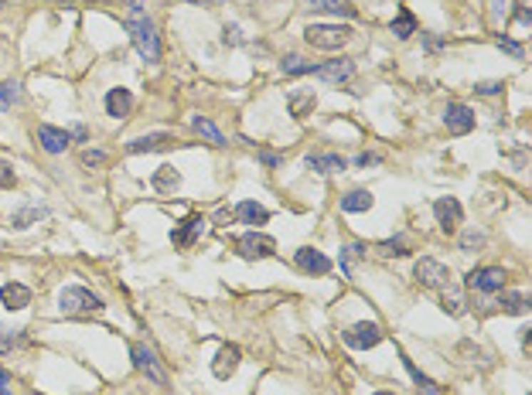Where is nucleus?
I'll return each mask as SVG.
<instances>
[{
  "label": "nucleus",
  "instance_id": "obj_14",
  "mask_svg": "<svg viewBox=\"0 0 532 395\" xmlns=\"http://www.w3.org/2000/svg\"><path fill=\"white\" fill-rule=\"evenodd\" d=\"M38 143L45 147L48 153H62L68 143H72V133L68 130H58V126H38Z\"/></svg>",
  "mask_w": 532,
  "mask_h": 395
},
{
  "label": "nucleus",
  "instance_id": "obj_47",
  "mask_svg": "<svg viewBox=\"0 0 532 395\" xmlns=\"http://www.w3.org/2000/svg\"><path fill=\"white\" fill-rule=\"evenodd\" d=\"M501 11H505V0H495V11H491V14H495V21L501 17Z\"/></svg>",
  "mask_w": 532,
  "mask_h": 395
},
{
  "label": "nucleus",
  "instance_id": "obj_8",
  "mask_svg": "<svg viewBox=\"0 0 532 395\" xmlns=\"http://www.w3.org/2000/svg\"><path fill=\"white\" fill-rule=\"evenodd\" d=\"M468 287L478 293H498L505 287V270L501 266H485V270H471L468 273Z\"/></svg>",
  "mask_w": 532,
  "mask_h": 395
},
{
  "label": "nucleus",
  "instance_id": "obj_31",
  "mask_svg": "<svg viewBox=\"0 0 532 395\" xmlns=\"http://www.w3.org/2000/svg\"><path fill=\"white\" fill-rule=\"evenodd\" d=\"M14 103H21V89H17L14 82H0V106H14Z\"/></svg>",
  "mask_w": 532,
  "mask_h": 395
},
{
  "label": "nucleus",
  "instance_id": "obj_16",
  "mask_svg": "<svg viewBox=\"0 0 532 395\" xmlns=\"http://www.w3.org/2000/svg\"><path fill=\"white\" fill-rule=\"evenodd\" d=\"M174 137L171 133H147V137H137L126 143V150L130 153H154V150H164V147H171Z\"/></svg>",
  "mask_w": 532,
  "mask_h": 395
},
{
  "label": "nucleus",
  "instance_id": "obj_5",
  "mask_svg": "<svg viewBox=\"0 0 532 395\" xmlns=\"http://www.w3.org/2000/svg\"><path fill=\"white\" fill-rule=\"evenodd\" d=\"M239 256L242 259H266V256H277V242L263 235V232H246V235H239Z\"/></svg>",
  "mask_w": 532,
  "mask_h": 395
},
{
  "label": "nucleus",
  "instance_id": "obj_12",
  "mask_svg": "<svg viewBox=\"0 0 532 395\" xmlns=\"http://www.w3.org/2000/svg\"><path fill=\"white\" fill-rule=\"evenodd\" d=\"M205 232V218L202 215H188L181 225L171 232V242L178 245V249H188V245H195V239Z\"/></svg>",
  "mask_w": 532,
  "mask_h": 395
},
{
  "label": "nucleus",
  "instance_id": "obj_33",
  "mask_svg": "<svg viewBox=\"0 0 532 395\" xmlns=\"http://www.w3.org/2000/svg\"><path fill=\"white\" fill-rule=\"evenodd\" d=\"M283 76H311V65L300 58H287L283 61Z\"/></svg>",
  "mask_w": 532,
  "mask_h": 395
},
{
  "label": "nucleus",
  "instance_id": "obj_24",
  "mask_svg": "<svg viewBox=\"0 0 532 395\" xmlns=\"http://www.w3.org/2000/svg\"><path fill=\"white\" fill-rule=\"evenodd\" d=\"M307 11H328V14H344V17H355V7H348L344 0H300Z\"/></svg>",
  "mask_w": 532,
  "mask_h": 395
},
{
  "label": "nucleus",
  "instance_id": "obj_27",
  "mask_svg": "<svg viewBox=\"0 0 532 395\" xmlns=\"http://www.w3.org/2000/svg\"><path fill=\"white\" fill-rule=\"evenodd\" d=\"M392 34H396V38H409V34H416V21H413V14H409L406 7H403L399 17L392 21Z\"/></svg>",
  "mask_w": 532,
  "mask_h": 395
},
{
  "label": "nucleus",
  "instance_id": "obj_28",
  "mask_svg": "<svg viewBox=\"0 0 532 395\" xmlns=\"http://www.w3.org/2000/svg\"><path fill=\"white\" fill-rule=\"evenodd\" d=\"M38 218H45V208H38V205H31V208H24V212H17L14 218H11V225L14 228H28L31 222H38Z\"/></svg>",
  "mask_w": 532,
  "mask_h": 395
},
{
  "label": "nucleus",
  "instance_id": "obj_9",
  "mask_svg": "<svg viewBox=\"0 0 532 395\" xmlns=\"http://www.w3.org/2000/svg\"><path fill=\"white\" fill-rule=\"evenodd\" d=\"M294 262H297L300 273H311V276H324L331 273V259L324 256V252H317V249H311V245H304L297 256H294Z\"/></svg>",
  "mask_w": 532,
  "mask_h": 395
},
{
  "label": "nucleus",
  "instance_id": "obj_41",
  "mask_svg": "<svg viewBox=\"0 0 532 395\" xmlns=\"http://www.w3.org/2000/svg\"><path fill=\"white\" fill-rule=\"evenodd\" d=\"M355 164H359V168H369V164H379V157H376V153H359V157H355Z\"/></svg>",
  "mask_w": 532,
  "mask_h": 395
},
{
  "label": "nucleus",
  "instance_id": "obj_11",
  "mask_svg": "<svg viewBox=\"0 0 532 395\" xmlns=\"http://www.w3.org/2000/svg\"><path fill=\"white\" fill-rule=\"evenodd\" d=\"M130 354H133V365L140 368L147 379L157 381V385H164V368L157 365V354L147 348V344H133V348H130Z\"/></svg>",
  "mask_w": 532,
  "mask_h": 395
},
{
  "label": "nucleus",
  "instance_id": "obj_32",
  "mask_svg": "<svg viewBox=\"0 0 532 395\" xmlns=\"http://www.w3.org/2000/svg\"><path fill=\"white\" fill-rule=\"evenodd\" d=\"M379 252L382 256H406L409 245H406V239H389V242H379Z\"/></svg>",
  "mask_w": 532,
  "mask_h": 395
},
{
  "label": "nucleus",
  "instance_id": "obj_4",
  "mask_svg": "<svg viewBox=\"0 0 532 395\" xmlns=\"http://www.w3.org/2000/svg\"><path fill=\"white\" fill-rule=\"evenodd\" d=\"M413 276H416V283L426 289H444L451 283V270H447L444 262H437V259H420L416 270H413Z\"/></svg>",
  "mask_w": 532,
  "mask_h": 395
},
{
  "label": "nucleus",
  "instance_id": "obj_35",
  "mask_svg": "<svg viewBox=\"0 0 532 395\" xmlns=\"http://www.w3.org/2000/svg\"><path fill=\"white\" fill-rule=\"evenodd\" d=\"M481 245H485V235H481V232H464V235H461V249H464V252L481 249Z\"/></svg>",
  "mask_w": 532,
  "mask_h": 395
},
{
  "label": "nucleus",
  "instance_id": "obj_43",
  "mask_svg": "<svg viewBox=\"0 0 532 395\" xmlns=\"http://www.w3.org/2000/svg\"><path fill=\"white\" fill-rule=\"evenodd\" d=\"M7 385H11V379H7V371L0 368V395H11V389H7Z\"/></svg>",
  "mask_w": 532,
  "mask_h": 395
},
{
  "label": "nucleus",
  "instance_id": "obj_49",
  "mask_svg": "<svg viewBox=\"0 0 532 395\" xmlns=\"http://www.w3.org/2000/svg\"><path fill=\"white\" fill-rule=\"evenodd\" d=\"M195 4H202V0H195Z\"/></svg>",
  "mask_w": 532,
  "mask_h": 395
},
{
  "label": "nucleus",
  "instance_id": "obj_10",
  "mask_svg": "<svg viewBox=\"0 0 532 395\" xmlns=\"http://www.w3.org/2000/svg\"><path fill=\"white\" fill-rule=\"evenodd\" d=\"M444 123H447V130L454 137H464V133L474 130V113L468 106H461V103H451V106L444 109Z\"/></svg>",
  "mask_w": 532,
  "mask_h": 395
},
{
  "label": "nucleus",
  "instance_id": "obj_37",
  "mask_svg": "<svg viewBox=\"0 0 532 395\" xmlns=\"http://www.w3.org/2000/svg\"><path fill=\"white\" fill-rule=\"evenodd\" d=\"M501 89H505L501 82H478V86H474V92H478V96H498Z\"/></svg>",
  "mask_w": 532,
  "mask_h": 395
},
{
  "label": "nucleus",
  "instance_id": "obj_38",
  "mask_svg": "<svg viewBox=\"0 0 532 395\" xmlns=\"http://www.w3.org/2000/svg\"><path fill=\"white\" fill-rule=\"evenodd\" d=\"M222 41H225V45H242V34H239V28H235V24H225V31H222Z\"/></svg>",
  "mask_w": 532,
  "mask_h": 395
},
{
  "label": "nucleus",
  "instance_id": "obj_48",
  "mask_svg": "<svg viewBox=\"0 0 532 395\" xmlns=\"http://www.w3.org/2000/svg\"><path fill=\"white\" fill-rule=\"evenodd\" d=\"M376 395H392V392H376Z\"/></svg>",
  "mask_w": 532,
  "mask_h": 395
},
{
  "label": "nucleus",
  "instance_id": "obj_3",
  "mask_svg": "<svg viewBox=\"0 0 532 395\" xmlns=\"http://www.w3.org/2000/svg\"><path fill=\"white\" fill-rule=\"evenodd\" d=\"M304 41L311 48H321V51H338L352 41V31L338 28V24H311L304 31Z\"/></svg>",
  "mask_w": 532,
  "mask_h": 395
},
{
  "label": "nucleus",
  "instance_id": "obj_13",
  "mask_svg": "<svg viewBox=\"0 0 532 395\" xmlns=\"http://www.w3.org/2000/svg\"><path fill=\"white\" fill-rule=\"evenodd\" d=\"M434 215H437V222H440L444 232H454V228L461 225V218H464L461 201H457V198H440L437 205H434Z\"/></svg>",
  "mask_w": 532,
  "mask_h": 395
},
{
  "label": "nucleus",
  "instance_id": "obj_1",
  "mask_svg": "<svg viewBox=\"0 0 532 395\" xmlns=\"http://www.w3.org/2000/svg\"><path fill=\"white\" fill-rule=\"evenodd\" d=\"M126 31L133 38V48L140 51L143 61H160V38H157V28L150 17L143 14H130L126 17Z\"/></svg>",
  "mask_w": 532,
  "mask_h": 395
},
{
  "label": "nucleus",
  "instance_id": "obj_15",
  "mask_svg": "<svg viewBox=\"0 0 532 395\" xmlns=\"http://www.w3.org/2000/svg\"><path fill=\"white\" fill-rule=\"evenodd\" d=\"M0 300L7 310H24V307L31 304V289L24 287V283H4L0 287Z\"/></svg>",
  "mask_w": 532,
  "mask_h": 395
},
{
  "label": "nucleus",
  "instance_id": "obj_36",
  "mask_svg": "<svg viewBox=\"0 0 532 395\" xmlns=\"http://www.w3.org/2000/svg\"><path fill=\"white\" fill-rule=\"evenodd\" d=\"M14 168L7 164V160H0V188H14Z\"/></svg>",
  "mask_w": 532,
  "mask_h": 395
},
{
  "label": "nucleus",
  "instance_id": "obj_17",
  "mask_svg": "<svg viewBox=\"0 0 532 395\" xmlns=\"http://www.w3.org/2000/svg\"><path fill=\"white\" fill-rule=\"evenodd\" d=\"M235 368H239V348H235V344H225V348L215 354V361H212V375H215V379H229V375H235Z\"/></svg>",
  "mask_w": 532,
  "mask_h": 395
},
{
  "label": "nucleus",
  "instance_id": "obj_29",
  "mask_svg": "<svg viewBox=\"0 0 532 395\" xmlns=\"http://www.w3.org/2000/svg\"><path fill=\"white\" fill-rule=\"evenodd\" d=\"M403 365H406V371H409V375H413V381L420 385L423 392H426V395H437V385H434V381L426 379V375H423V371H420V368H416V365H413L409 358H403Z\"/></svg>",
  "mask_w": 532,
  "mask_h": 395
},
{
  "label": "nucleus",
  "instance_id": "obj_26",
  "mask_svg": "<svg viewBox=\"0 0 532 395\" xmlns=\"http://www.w3.org/2000/svg\"><path fill=\"white\" fill-rule=\"evenodd\" d=\"M501 310H505V314H526V310H529V297H526V293H505V297H501Z\"/></svg>",
  "mask_w": 532,
  "mask_h": 395
},
{
  "label": "nucleus",
  "instance_id": "obj_39",
  "mask_svg": "<svg viewBox=\"0 0 532 395\" xmlns=\"http://www.w3.org/2000/svg\"><path fill=\"white\" fill-rule=\"evenodd\" d=\"M498 48H501V51H508V55H516V58H522V45H518V41H508V38H498Z\"/></svg>",
  "mask_w": 532,
  "mask_h": 395
},
{
  "label": "nucleus",
  "instance_id": "obj_23",
  "mask_svg": "<svg viewBox=\"0 0 532 395\" xmlns=\"http://www.w3.org/2000/svg\"><path fill=\"white\" fill-rule=\"evenodd\" d=\"M235 215H239L242 222H250V225H266V222H270V212H266L263 205H256V201H239Z\"/></svg>",
  "mask_w": 532,
  "mask_h": 395
},
{
  "label": "nucleus",
  "instance_id": "obj_19",
  "mask_svg": "<svg viewBox=\"0 0 532 395\" xmlns=\"http://www.w3.org/2000/svg\"><path fill=\"white\" fill-rule=\"evenodd\" d=\"M154 188L160 195H174L178 188H181V174L171 168V164H164V168L154 170Z\"/></svg>",
  "mask_w": 532,
  "mask_h": 395
},
{
  "label": "nucleus",
  "instance_id": "obj_42",
  "mask_svg": "<svg viewBox=\"0 0 532 395\" xmlns=\"http://www.w3.org/2000/svg\"><path fill=\"white\" fill-rule=\"evenodd\" d=\"M14 348V337H7V331H0V351H11Z\"/></svg>",
  "mask_w": 532,
  "mask_h": 395
},
{
  "label": "nucleus",
  "instance_id": "obj_6",
  "mask_svg": "<svg viewBox=\"0 0 532 395\" xmlns=\"http://www.w3.org/2000/svg\"><path fill=\"white\" fill-rule=\"evenodd\" d=\"M382 337H386V334H382V327H379V324H365V320H362V324H352V327L344 331L342 341L348 344V348L365 351V348H376Z\"/></svg>",
  "mask_w": 532,
  "mask_h": 395
},
{
  "label": "nucleus",
  "instance_id": "obj_25",
  "mask_svg": "<svg viewBox=\"0 0 532 395\" xmlns=\"http://www.w3.org/2000/svg\"><path fill=\"white\" fill-rule=\"evenodd\" d=\"M342 208L348 215L369 212V208H372V195H369V191H348V195L342 198Z\"/></svg>",
  "mask_w": 532,
  "mask_h": 395
},
{
  "label": "nucleus",
  "instance_id": "obj_45",
  "mask_svg": "<svg viewBox=\"0 0 532 395\" xmlns=\"http://www.w3.org/2000/svg\"><path fill=\"white\" fill-rule=\"evenodd\" d=\"M518 334H522V348L529 351V348H532V331H529V327H522Z\"/></svg>",
  "mask_w": 532,
  "mask_h": 395
},
{
  "label": "nucleus",
  "instance_id": "obj_30",
  "mask_svg": "<svg viewBox=\"0 0 532 395\" xmlns=\"http://www.w3.org/2000/svg\"><path fill=\"white\" fill-rule=\"evenodd\" d=\"M191 126H195V130H198V133H202L205 140H212L215 147H222V143H225V137H222V133H219V130H215V126H212L208 120H202V116H198V120L191 123Z\"/></svg>",
  "mask_w": 532,
  "mask_h": 395
},
{
  "label": "nucleus",
  "instance_id": "obj_44",
  "mask_svg": "<svg viewBox=\"0 0 532 395\" xmlns=\"http://www.w3.org/2000/svg\"><path fill=\"white\" fill-rule=\"evenodd\" d=\"M518 24H526V28H529V24H532V14H529V11H526V7H518Z\"/></svg>",
  "mask_w": 532,
  "mask_h": 395
},
{
  "label": "nucleus",
  "instance_id": "obj_22",
  "mask_svg": "<svg viewBox=\"0 0 532 395\" xmlns=\"http://www.w3.org/2000/svg\"><path fill=\"white\" fill-rule=\"evenodd\" d=\"M440 293V307L451 314V317H461L464 314V300H461V289L454 287V283H447L444 289H437Z\"/></svg>",
  "mask_w": 532,
  "mask_h": 395
},
{
  "label": "nucleus",
  "instance_id": "obj_7",
  "mask_svg": "<svg viewBox=\"0 0 532 395\" xmlns=\"http://www.w3.org/2000/svg\"><path fill=\"white\" fill-rule=\"evenodd\" d=\"M311 76L342 86V82H352V78H355V61L352 58H334V61H328V65H311Z\"/></svg>",
  "mask_w": 532,
  "mask_h": 395
},
{
  "label": "nucleus",
  "instance_id": "obj_18",
  "mask_svg": "<svg viewBox=\"0 0 532 395\" xmlns=\"http://www.w3.org/2000/svg\"><path fill=\"white\" fill-rule=\"evenodd\" d=\"M304 164L311 170H317V174H338V170H344V160L338 153H311Z\"/></svg>",
  "mask_w": 532,
  "mask_h": 395
},
{
  "label": "nucleus",
  "instance_id": "obj_21",
  "mask_svg": "<svg viewBox=\"0 0 532 395\" xmlns=\"http://www.w3.org/2000/svg\"><path fill=\"white\" fill-rule=\"evenodd\" d=\"M106 109H110V116H126V113L133 109V96H130V89H110V96H106Z\"/></svg>",
  "mask_w": 532,
  "mask_h": 395
},
{
  "label": "nucleus",
  "instance_id": "obj_34",
  "mask_svg": "<svg viewBox=\"0 0 532 395\" xmlns=\"http://www.w3.org/2000/svg\"><path fill=\"white\" fill-rule=\"evenodd\" d=\"M78 160H82V168H103V164H106V153L103 150H82Z\"/></svg>",
  "mask_w": 532,
  "mask_h": 395
},
{
  "label": "nucleus",
  "instance_id": "obj_20",
  "mask_svg": "<svg viewBox=\"0 0 532 395\" xmlns=\"http://www.w3.org/2000/svg\"><path fill=\"white\" fill-rule=\"evenodd\" d=\"M287 106H290V116L304 120V116H311V113H314V106H317V96H314L311 89H307V92H294Z\"/></svg>",
  "mask_w": 532,
  "mask_h": 395
},
{
  "label": "nucleus",
  "instance_id": "obj_2",
  "mask_svg": "<svg viewBox=\"0 0 532 395\" xmlns=\"http://www.w3.org/2000/svg\"><path fill=\"white\" fill-rule=\"evenodd\" d=\"M58 310H62V314H72V317H86V314H99V310H103V300L82 287H65L62 293H58Z\"/></svg>",
  "mask_w": 532,
  "mask_h": 395
},
{
  "label": "nucleus",
  "instance_id": "obj_46",
  "mask_svg": "<svg viewBox=\"0 0 532 395\" xmlns=\"http://www.w3.org/2000/svg\"><path fill=\"white\" fill-rule=\"evenodd\" d=\"M143 7H147V0H130V11H133V14H143Z\"/></svg>",
  "mask_w": 532,
  "mask_h": 395
},
{
  "label": "nucleus",
  "instance_id": "obj_40",
  "mask_svg": "<svg viewBox=\"0 0 532 395\" xmlns=\"http://www.w3.org/2000/svg\"><path fill=\"white\" fill-rule=\"evenodd\" d=\"M260 160H263L266 168H280V164H283L280 153H270V150H260Z\"/></svg>",
  "mask_w": 532,
  "mask_h": 395
}]
</instances>
